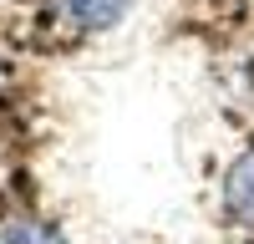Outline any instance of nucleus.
I'll list each match as a JSON object with an SVG mask.
<instances>
[{"mask_svg":"<svg viewBox=\"0 0 254 244\" xmlns=\"http://www.w3.org/2000/svg\"><path fill=\"white\" fill-rule=\"evenodd\" d=\"M127 5L132 0H56V20L71 36H102V31L122 26Z\"/></svg>","mask_w":254,"mask_h":244,"instance_id":"nucleus-1","label":"nucleus"},{"mask_svg":"<svg viewBox=\"0 0 254 244\" xmlns=\"http://www.w3.org/2000/svg\"><path fill=\"white\" fill-rule=\"evenodd\" d=\"M224 214L239 224V229H254V148H244L234 163L224 168Z\"/></svg>","mask_w":254,"mask_h":244,"instance_id":"nucleus-2","label":"nucleus"},{"mask_svg":"<svg viewBox=\"0 0 254 244\" xmlns=\"http://www.w3.org/2000/svg\"><path fill=\"white\" fill-rule=\"evenodd\" d=\"M0 244H71V234L61 224H46V219H20L0 234Z\"/></svg>","mask_w":254,"mask_h":244,"instance_id":"nucleus-3","label":"nucleus"}]
</instances>
